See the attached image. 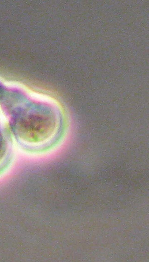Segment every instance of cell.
I'll return each mask as SVG.
<instances>
[{
    "mask_svg": "<svg viewBox=\"0 0 149 262\" xmlns=\"http://www.w3.org/2000/svg\"><path fill=\"white\" fill-rule=\"evenodd\" d=\"M0 136V160L3 157L5 151V147L4 146L3 140H2Z\"/></svg>",
    "mask_w": 149,
    "mask_h": 262,
    "instance_id": "obj_1",
    "label": "cell"
}]
</instances>
